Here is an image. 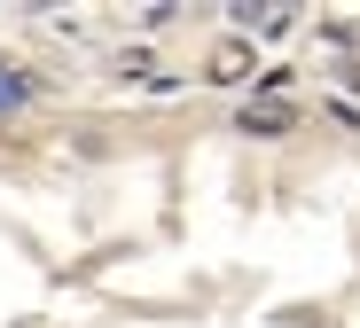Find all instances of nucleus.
I'll use <instances>...</instances> for the list:
<instances>
[{"label": "nucleus", "instance_id": "f257e3e1", "mask_svg": "<svg viewBox=\"0 0 360 328\" xmlns=\"http://www.w3.org/2000/svg\"><path fill=\"white\" fill-rule=\"evenodd\" d=\"M235 133H251V141H282V133H297V110L274 102V94H251L243 110H235Z\"/></svg>", "mask_w": 360, "mask_h": 328}, {"label": "nucleus", "instance_id": "f03ea898", "mask_svg": "<svg viewBox=\"0 0 360 328\" xmlns=\"http://www.w3.org/2000/svg\"><path fill=\"white\" fill-rule=\"evenodd\" d=\"M251 71H259L251 39H219V47H212V71H204V79H212V86H243Z\"/></svg>", "mask_w": 360, "mask_h": 328}]
</instances>
